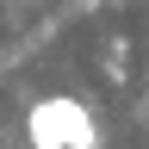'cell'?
I'll return each instance as SVG.
<instances>
[{
  "instance_id": "1",
  "label": "cell",
  "mask_w": 149,
  "mask_h": 149,
  "mask_svg": "<svg viewBox=\"0 0 149 149\" xmlns=\"http://www.w3.org/2000/svg\"><path fill=\"white\" fill-rule=\"evenodd\" d=\"M25 137L31 149H100V118L68 93H50L25 112Z\"/></svg>"
}]
</instances>
